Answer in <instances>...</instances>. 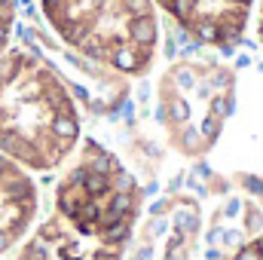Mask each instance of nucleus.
<instances>
[{"instance_id": "nucleus-9", "label": "nucleus", "mask_w": 263, "mask_h": 260, "mask_svg": "<svg viewBox=\"0 0 263 260\" xmlns=\"http://www.w3.org/2000/svg\"><path fill=\"white\" fill-rule=\"evenodd\" d=\"M223 260H263V233L254 236L251 242H245L236 254H230V257H223Z\"/></svg>"}, {"instance_id": "nucleus-4", "label": "nucleus", "mask_w": 263, "mask_h": 260, "mask_svg": "<svg viewBox=\"0 0 263 260\" xmlns=\"http://www.w3.org/2000/svg\"><path fill=\"white\" fill-rule=\"evenodd\" d=\"M236 101V73L205 55L178 59L156 86L159 123L181 156H202L214 147Z\"/></svg>"}, {"instance_id": "nucleus-5", "label": "nucleus", "mask_w": 263, "mask_h": 260, "mask_svg": "<svg viewBox=\"0 0 263 260\" xmlns=\"http://www.w3.org/2000/svg\"><path fill=\"white\" fill-rule=\"evenodd\" d=\"M202 227V211L190 196H168L141 220L126 260H190Z\"/></svg>"}, {"instance_id": "nucleus-7", "label": "nucleus", "mask_w": 263, "mask_h": 260, "mask_svg": "<svg viewBox=\"0 0 263 260\" xmlns=\"http://www.w3.org/2000/svg\"><path fill=\"white\" fill-rule=\"evenodd\" d=\"M37 202L40 196L34 178L0 153V254H6L31 230Z\"/></svg>"}, {"instance_id": "nucleus-6", "label": "nucleus", "mask_w": 263, "mask_h": 260, "mask_svg": "<svg viewBox=\"0 0 263 260\" xmlns=\"http://www.w3.org/2000/svg\"><path fill=\"white\" fill-rule=\"evenodd\" d=\"M193 40L205 46H233L248 25L254 0H156Z\"/></svg>"}, {"instance_id": "nucleus-2", "label": "nucleus", "mask_w": 263, "mask_h": 260, "mask_svg": "<svg viewBox=\"0 0 263 260\" xmlns=\"http://www.w3.org/2000/svg\"><path fill=\"white\" fill-rule=\"evenodd\" d=\"M80 141L77 104L55 67L12 49L0 55V153L15 165L49 172Z\"/></svg>"}, {"instance_id": "nucleus-10", "label": "nucleus", "mask_w": 263, "mask_h": 260, "mask_svg": "<svg viewBox=\"0 0 263 260\" xmlns=\"http://www.w3.org/2000/svg\"><path fill=\"white\" fill-rule=\"evenodd\" d=\"M257 34H260V43H263V0H260V18H257Z\"/></svg>"}, {"instance_id": "nucleus-8", "label": "nucleus", "mask_w": 263, "mask_h": 260, "mask_svg": "<svg viewBox=\"0 0 263 260\" xmlns=\"http://www.w3.org/2000/svg\"><path fill=\"white\" fill-rule=\"evenodd\" d=\"M12 22H15V0H0V55H3V49L9 43Z\"/></svg>"}, {"instance_id": "nucleus-3", "label": "nucleus", "mask_w": 263, "mask_h": 260, "mask_svg": "<svg viewBox=\"0 0 263 260\" xmlns=\"http://www.w3.org/2000/svg\"><path fill=\"white\" fill-rule=\"evenodd\" d=\"M67 46L120 73H144L159 43L150 0H40Z\"/></svg>"}, {"instance_id": "nucleus-1", "label": "nucleus", "mask_w": 263, "mask_h": 260, "mask_svg": "<svg viewBox=\"0 0 263 260\" xmlns=\"http://www.w3.org/2000/svg\"><path fill=\"white\" fill-rule=\"evenodd\" d=\"M141 214V187L98 141H86L55 187L52 214L15 260H123Z\"/></svg>"}]
</instances>
